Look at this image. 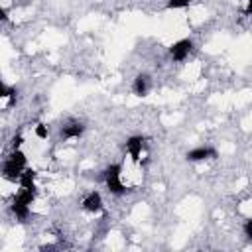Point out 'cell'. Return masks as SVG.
Here are the masks:
<instances>
[{
    "instance_id": "14",
    "label": "cell",
    "mask_w": 252,
    "mask_h": 252,
    "mask_svg": "<svg viewBox=\"0 0 252 252\" xmlns=\"http://www.w3.org/2000/svg\"><path fill=\"white\" fill-rule=\"evenodd\" d=\"M242 230H244V236H246L248 240H252V219H246V222H244Z\"/></svg>"
},
{
    "instance_id": "12",
    "label": "cell",
    "mask_w": 252,
    "mask_h": 252,
    "mask_svg": "<svg viewBox=\"0 0 252 252\" xmlns=\"http://www.w3.org/2000/svg\"><path fill=\"white\" fill-rule=\"evenodd\" d=\"M191 4V0H167L165 2V8L167 10H183Z\"/></svg>"
},
{
    "instance_id": "3",
    "label": "cell",
    "mask_w": 252,
    "mask_h": 252,
    "mask_svg": "<svg viewBox=\"0 0 252 252\" xmlns=\"http://www.w3.org/2000/svg\"><path fill=\"white\" fill-rule=\"evenodd\" d=\"M191 51H193V39H189V37H181V39H177L175 43L169 45V57L175 63L185 61Z\"/></svg>"
},
{
    "instance_id": "7",
    "label": "cell",
    "mask_w": 252,
    "mask_h": 252,
    "mask_svg": "<svg viewBox=\"0 0 252 252\" xmlns=\"http://www.w3.org/2000/svg\"><path fill=\"white\" fill-rule=\"evenodd\" d=\"M150 89H152V79H150V75H148V73H138V75L134 77V81H132V93H134L136 96H148Z\"/></svg>"
},
{
    "instance_id": "8",
    "label": "cell",
    "mask_w": 252,
    "mask_h": 252,
    "mask_svg": "<svg viewBox=\"0 0 252 252\" xmlns=\"http://www.w3.org/2000/svg\"><path fill=\"white\" fill-rule=\"evenodd\" d=\"M61 138L63 140H75V138H81L85 134V124L83 122H67L61 126Z\"/></svg>"
},
{
    "instance_id": "16",
    "label": "cell",
    "mask_w": 252,
    "mask_h": 252,
    "mask_svg": "<svg viewBox=\"0 0 252 252\" xmlns=\"http://www.w3.org/2000/svg\"><path fill=\"white\" fill-rule=\"evenodd\" d=\"M246 16H252V0H246V8H244Z\"/></svg>"
},
{
    "instance_id": "11",
    "label": "cell",
    "mask_w": 252,
    "mask_h": 252,
    "mask_svg": "<svg viewBox=\"0 0 252 252\" xmlns=\"http://www.w3.org/2000/svg\"><path fill=\"white\" fill-rule=\"evenodd\" d=\"M16 94H18V91H16L14 87H10L8 83H0V96H2V98H10V100H14Z\"/></svg>"
},
{
    "instance_id": "15",
    "label": "cell",
    "mask_w": 252,
    "mask_h": 252,
    "mask_svg": "<svg viewBox=\"0 0 252 252\" xmlns=\"http://www.w3.org/2000/svg\"><path fill=\"white\" fill-rule=\"evenodd\" d=\"M22 142H24V138H22L20 134H18V136H14V138H12V150H20Z\"/></svg>"
},
{
    "instance_id": "4",
    "label": "cell",
    "mask_w": 252,
    "mask_h": 252,
    "mask_svg": "<svg viewBox=\"0 0 252 252\" xmlns=\"http://www.w3.org/2000/svg\"><path fill=\"white\" fill-rule=\"evenodd\" d=\"M144 146H146V138L144 136H140V134H134V136H130V138H126V144H124V148H126V154L130 156V159L132 161H140V158H142V152H144Z\"/></svg>"
},
{
    "instance_id": "1",
    "label": "cell",
    "mask_w": 252,
    "mask_h": 252,
    "mask_svg": "<svg viewBox=\"0 0 252 252\" xmlns=\"http://www.w3.org/2000/svg\"><path fill=\"white\" fill-rule=\"evenodd\" d=\"M26 169H28V158H26V154L22 150H12L10 156L2 163V177L6 181L16 183V181H20V177H22V173Z\"/></svg>"
},
{
    "instance_id": "6",
    "label": "cell",
    "mask_w": 252,
    "mask_h": 252,
    "mask_svg": "<svg viewBox=\"0 0 252 252\" xmlns=\"http://www.w3.org/2000/svg\"><path fill=\"white\" fill-rule=\"evenodd\" d=\"M81 207H83L87 213H93V215H98V213H102V209H104V201H102V195H100L98 191H89V193L83 197V201H81Z\"/></svg>"
},
{
    "instance_id": "5",
    "label": "cell",
    "mask_w": 252,
    "mask_h": 252,
    "mask_svg": "<svg viewBox=\"0 0 252 252\" xmlns=\"http://www.w3.org/2000/svg\"><path fill=\"white\" fill-rule=\"evenodd\" d=\"M217 156H219V152H217L213 146H197V148H193V150H189V152L185 154V159L197 163V161L215 159Z\"/></svg>"
},
{
    "instance_id": "9",
    "label": "cell",
    "mask_w": 252,
    "mask_h": 252,
    "mask_svg": "<svg viewBox=\"0 0 252 252\" xmlns=\"http://www.w3.org/2000/svg\"><path fill=\"white\" fill-rule=\"evenodd\" d=\"M10 211L14 213V217L20 220V222H26V219L30 217V213H32V209H30V203H24V201H20V199H12V205H10Z\"/></svg>"
},
{
    "instance_id": "2",
    "label": "cell",
    "mask_w": 252,
    "mask_h": 252,
    "mask_svg": "<svg viewBox=\"0 0 252 252\" xmlns=\"http://www.w3.org/2000/svg\"><path fill=\"white\" fill-rule=\"evenodd\" d=\"M102 181L106 185V189L112 195H126V185L122 183V163H110L104 167L102 171Z\"/></svg>"
},
{
    "instance_id": "10",
    "label": "cell",
    "mask_w": 252,
    "mask_h": 252,
    "mask_svg": "<svg viewBox=\"0 0 252 252\" xmlns=\"http://www.w3.org/2000/svg\"><path fill=\"white\" fill-rule=\"evenodd\" d=\"M35 171L32 169V167H28L24 173H22V177H20V187H24V189H33V191H37V185H35Z\"/></svg>"
},
{
    "instance_id": "13",
    "label": "cell",
    "mask_w": 252,
    "mask_h": 252,
    "mask_svg": "<svg viewBox=\"0 0 252 252\" xmlns=\"http://www.w3.org/2000/svg\"><path fill=\"white\" fill-rule=\"evenodd\" d=\"M33 132H35V136H37L39 140H47V136H49V128H47V124H43V122H37L35 128H33Z\"/></svg>"
}]
</instances>
